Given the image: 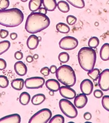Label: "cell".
Wrapping results in <instances>:
<instances>
[{
	"mask_svg": "<svg viewBox=\"0 0 109 123\" xmlns=\"http://www.w3.org/2000/svg\"><path fill=\"white\" fill-rule=\"evenodd\" d=\"M50 24V19L47 15L32 12L26 18L25 28L29 33L36 34L47 29Z\"/></svg>",
	"mask_w": 109,
	"mask_h": 123,
	"instance_id": "obj_1",
	"label": "cell"
},
{
	"mask_svg": "<svg viewBox=\"0 0 109 123\" xmlns=\"http://www.w3.org/2000/svg\"><path fill=\"white\" fill-rule=\"evenodd\" d=\"M24 19V14L20 9L14 8L0 11V25L7 27L18 26Z\"/></svg>",
	"mask_w": 109,
	"mask_h": 123,
	"instance_id": "obj_2",
	"label": "cell"
},
{
	"mask_svg": "<svg viewBox=\"0 0 109 123\" xmlns=\"http://www.w3.org/2000/svg\"><path fill=\"white\" fill-rule=\"evenodd\" d=\"M96 58V52L90 47H82L78 53L79 64L82 69L87 72H90L94 69Z\"/></svg>",
	"mask_w": 109,
	"mask_h": 123,
	"instance_id": "obj_3",
	"label": "cell"
},
{
	"mask_svg": "<svg viewBox=\"0 0 109 123\" xmlns=\"http://www.w3.org/2000/svg\"><path fill=\"white\" fill-rule=\"evenodd\" d=\"M56 77L59 82L68 87H72L76 82V77L73 69L67 65L60 66L57 69Z\"/></svg>",
	"mask_w": 109,
	"mask_h": 123,
	"instance_id": "obj_4",
	"label": "cell"
},
{
	"mask_svg": "<svg viewBox=\"0 0 109 123\" xmlns=\"http://www.w3.org/2000/svg\"><path fill=\"white\" fill-rule=\"evenodd\" d=\"M61 110L64 114L68 117L74 118L78 116V111L75 106L69 100L61 99L59 102Z\"/></svg>",
	"mask_w": 109,
	"mask_h": 123,
	"instance_id": "obj_5",
	"label": "cell"
},
{
	"mask_svg": "<svg viewBox=\"0 0 109 123\" xmlns=\"http://www.w3.org/2000/svg\"><path fill=\"white\" fill-rule=\"evenodd\" d=\"M52 116L51 110L44 108L38 111L30 118L28 123H47Z\"/></svg>",
	"mask_w": 109,
	"mask_h": 123,
	"instance_id": "obj_6",
	"label": "cell"
},
{
	"mask_svg": "<svg viewBox=\"0 0 109 123\" xmlns=\"http://www.w3.org/2000/svg\"><path fill=\"white\" fill-rule=\"evenodd\" d=\"M79 41L76 38L72 36H66L61 39L59 45L61 48L65 50H71L76 48Z\"/></svg>",
	"mask_w": 109,
	"mask_h": 123,
	"instance_id": "obj_7",
	"label": "cell"
},
{
	"mask_svg": "<svg viewBox=\"0 0 109 123\" xmlns=\"http://www.w3.org/2000/svg\"><path fill=\"white\" fill-rule=\"evenodd\" d=\"M45 83V79L41 77H33L27 78L24 81L25 86L29 89H37L42 88Z\"/></svg>",
	"mask_w": 109,
	"mask_h": 123,
	"instance_id": "obj_8",
	"label": "cell"
},
{
	"mask_svg": "<svg viewBox=\"0 0 109 123\" xmlns=\"http://www.w3.org/2000/svg\"><path fill=\"white\" fill-rule=\"evenodd\" d=\"M98 84L101 89L103 91L109 90V69H104L100 74Z\"/></svg>",
	"mask_w": 109,
	"mask_h": 123,
	"instance_id": "obj_9",
	"label": "cell"
},
{
	"mask_svg": "<svg viewBox=\"0 0 109 123\" xmlns=\"http://www.w3.org/2000/svg\"><path fill=\"white\" fill-rule=\"evenodd\" d=\"M94 85L91 80L86 79L81 82L80 89L83 94L86 95H90L93 90Z\"/></svg>",
	"mask_w": 109,
	"mask_h": 123,
	"instance_id": "obj_10",
	"label": "cell"
},
{
	"mask_svg": "<svg viewBox=\"0 0 109 123\" xmlns=\"http://www.w3.org/2000/svg\"><path fill=\"white\" fill-rule=\"evenodd\" d=\"M59 90L61 96L66 99H73L76 96L75 91L70 87L62 86L60 88Z\"/></svg>",
	"mask_w": 109,
	"mask_h": 123,
	"instance_id": "obj_11",
	"label": "cell"
},
{
	"mask_svg": "<svg viewBox=\"0 0 109 123\" xmlns=\"http://www.w3.org/2000/svg\"><path fill=\"white\" fill-rule=\"evenodd\" d=\"M88 102V98L84 94H80L75 98L74 104L75 106L79 109H81L85 107Z\"/></svg>",
	"mask_w": 109,
	"mask_h": 123,
	"instance_id": "obj_12",
	"label": "cell"
},
{
	"mask_svg": "<svg viewBox=\"0 0 109 123\" xmlns=\"http://www.w3.org/2000/svg\"><path fill=\"white\" fill-rule=\"evenodd\" d=\"M21 117L19 114H11L0 119V123H20Z\"/></svg>",
	"mask_w": 109,
	"mask_h": 123,
	"instance_id": "obj_13",
	"label": "cell"
},
{
	"mask_svg": "<svg viewBox=\"0 0 109 123\" xmlns=\"http://www.w3.org/2000/svg\"><path fill=\"white\" fill-rule=\"evenodd\" d=\"M14 69L18 75L23 76L26 75L27 72V68L26 65L21 61H18L14 65Z\"/></svg>",
	"mask_w": 109,
	"mask_h": 123,
	"instance_id": "obj_14",
	"label": "cell"
},
{
	"mask_svg": "<svg viewBox=\"0 0 109 123\" xmlns=\"http://www.w3.org/2000/svg\"><path fill=\"white\" fill-rule=\"evenodd\" d=\"M45 85L48 90L54 92L58 91L61 87L60 83L54 79H50L47 80Z\"/></svg>",
	"mask_w": 109,
	"mask_h": 123,
	"instance_id": "obj_15",
	"label": "cell"
},
{
	"mask_svg": "<svg viewBox=\"0 0 109 123\" xmlns=\"http://www.w3.org/2000/svg\"><path fill=\"white\" fill-rule=\"evenodd\" d=\"M39 41H38V37L35 35H32L29 36L27 39L26 44L29 49L33 50L37 48Z\"/></svg>",
	"mask_w": 109,
	"mask_h": 123,
	"instance_id": "obj_16",
	"label": "cell"
},
{
	"mask_svg": "<svg viewBox=\"0 0 109 123\" xmlns=\"http://www.w3.org/2000/svg\"><path fill=\"white\" fill-rule=\"evenodd\" d=\"M100 56L103 61L109 60V43H105L102 46L100 51Z\"/></svg>",
	"mask_w": 109,
	"mask_h": 123,
	"instance_id": "obj_17",
	"label": "cell"
},
{
	"mask_svg": "<svg viewBox=\"0 0 109 123\" xmlns=\"http://www.w3.org/2000/svg\"><path fill=\"white\" fill-rule=\"evenodd\" d=\"M42 1L44 7L48 11H54L57 6L56 1L55 0H43Z\"/></svg>",
	"mask_w": 109,
	"mask_h": 123,
	"instance_id": "obj_18",
	"label": "cell"
},
{
	"mask_svg": "<svg viewBox=\"0 0 109 123\" xmlns=\"http://www.w3.org/2000/svg\"><path fill=\"white\" fill-rule=\"evenodd\" d=\"M42 4L41 0H31L29 3V7L31 11L35 12L39 9Z\"/></svg>",
	"mask_w": 109,
	"mask_h": 123,
	"instance_id": "obj_19",
	"label": "cell"
},
{
	"mask_svg": "<svg viewBox=\"0 0 109 123\" xmlns=\"http://www.w3.org/2000/svg\"><path fill=\"white\" fill-rule=\"evenodd\" d=\"M46 97L43 94H37L34 95L31 99V102L36 106L41 105L45 101Z\"/></svg>",
	"mask_w": 109,
	"mask_h": 123,
	"instance_id": "obj_20",
	"label": "cell"
},
{
	"mask_svg": "<svg viewBox=\"0 0 109 123\" xmlns=\"http://www.w3.org/2000/svg\"><path fill=\"white\" fill-rule=\"evenodd\" d=\"M24 80L22 78H17L13 80L11 82V86L14 89L21 90L24 87Z\"/></svg>",
	"mask_w": 109,
	"mask_h": 123,
	"instance_id": "obj_21",
	"label": "cell"
},
{
	"mask_svg": "<svg viewBox=\"0 0 109 123\" xmlns=\"http://www.w3.org/2000/svg\"><path fill=\"white\" fill-rule=\"evenodd\" d=\"M31 99V96L29 93L26 92H24L21 93L19 97V101L23 105H28Z\"/></svg>",
	"mask_w": 109,
	"mask_h": 123,
	"instance_id": "obj_22",
	"label": "cell"
},
{
	"mask_svg": "<svg viewBox=\"0 0 109 123\" xmlns=\"http://www.w3.org/2000/svg\"><path fill=\"white\" fill-rule=\"evenodd\" d=\"M57 7L58 9L63 13H67L70 10V7L69 4L64 0L58 1L57 4Z\"/></svg>",
	"mask_w": 109,
	"mask_h": 123,
	"instance_id": "obj_23",
	"label": "cell"
},
{
	"mask_svg": "<svg viewBox=\"0 0 109 123\" xmlns=\"http://www.w3.org/2000/svg\"><path fill=\"white\" fill-rule=\"evenodd\" d=\"M56 30L58 32L61 33L67 34L70 32V27L63 23H59L56 26Z\"/></svg>",
	"mask_w": 109,
	"mask_h": 123,
	"instance_id": "obj_24",
	"label": "cell"
},
{
	"mask_svg": "<svg viewBox=\"0 0 109 123\" xmlns=\"http://www.w3.org/2000/svg\"><path fill=\"white\" fill-rule=\"evenodd\" d=\"M11 46L10 42L9 41L5 40L0 42V55L6 52Z\"/></svg>",
	"mask_w": 109,
	"mask_h": 123,
	"instance_id": "obj_25",
	"label": "cell"
},
{
	"mask_svg": "<svg viewBox=\"0 0 109 123\" xmlns=\"http://www.w3.org/2000/svg\"><path fill=\"white\" fill-rule=\"evenodd\" d=\"M67 2L69 3L71 5L74 7L79 9H82L85 7V1L83 0H67Z\"/></svg>",
	"mask_w": 109,
	"mask_h": 123,
	"instance_id": "obj_26",
	"label": "cell"
},
{
	"mask_svg": "<svg viewBox=\"0 0 109 123\" xmlns=\"http://www.w3.org/2000/svg\"><path fill=\"white\" fill-rule=\"evenodd\" d=\"M100 74V70L97 68L94 69L92 71L88 72L87 73V75L89 76L90 77L92 80L95 81L97 80V79H98Z\"/></svg>",
	"mask_w": 109,
	"mask_h": 123,
	"instance_id": "obj_27",
	"label": "cell"
},
{
	"mask_svg": "<svg viewBox=\"0 0 109 123\" xmlns=\"http://www.w3.org/2000/svg\"><path fill=\"white\" fill-rule=\"evenodd\" d=\"M99 40L96 37H92L89 39L88 46L91 48H96L99 44Z\"/></svg>",
	"mask_w": 109,
	"mask_h": 123,
	"instance_id": "obj_28",
	"label": "cell"
},
{
	"mask_svg": "<svg viewBox=\"0 0 109 123\" xmlns=\"http://www.w3.org/2000/svg\"><path fill=\"white\" fill-rule=\"evenodd\" d=\"M64 118L62 115L58 114L53 116L49 123H64Z\"/></svg>",
	"mask_w": 109,
	"mask_h": 123,
	"instance_id": "obj_29",
	"label": "cell"
},
{
	"mask_svg": "<svg viewBox=\"0 0 109 123\" xmlns=\"http://www.w3.org/2000/svg\"><path fill=\"white\" fill-rule=\"evenodd\" d=\"M58 60L62 63H66L70 60V55L66 52H62L59 54Z\"/></svg>",
	"mask_w": 109,
	"mask_h": 123,
	"instance_id": "obj_30",
	"label": "cell"
},
{
	"mask_svg": "<svg viewBox=\"0 0 109 123\" xmlns=\"http://www.w3.org/2000/svg\"><path fill=\"white\" fill-rule=\"evenodd\" d=\"M9 84V81L7 77L0 75V87L6 88Z\"/></svg>",
	"mask_w": 109,
	"mask_h": 123,
	"instance_id": "obj_31",
	"label": "cell"
},
{
	"mask_svg": "<svg viewBox=\"0 0 109 123\" xmlns=\"http://www.w3.org/2000/svg\"><path fill=\"white\" fill-rule=\"evenodd\" d=\"M102 105L104 109L109 112V95H104L102 98Z\"/></svg>",
	"mask_w": 109,
	"mask_h": 123,
	"instance_id": "obj_32",
	"label": "cell"
},
{
	"mask_svg": "<svg viewBox=\"0 0 109 123\" xmlns=\"http://www.w3.org/2000/svg\"><path fill=\"white\" fill-rule=\"evenodd\" d=\"M10 2L8 0H0V11L7 9L10 6Z\"/></svg>",
	"mask_w": 109,
	"mask_h": 123,
	"instance_id": "obj_33",
	"label": "cell"
},
{
	"mask_svg": "<svg viewBox=\"0 0 109 123\" xmlns=\"http://www.w3.org/2000/svg\"><path fill=\"white\" fill-rule=\"evenodd\" d=\"M66 20L69 25H73V24H75V23L76 22L77 19L73 15H69L67 18Z\"/></svg>",
	"mask_w": 109,
	"mask_h": 123,
	"instance_id": "obj_34",
	"label": "cell"
},
{
	"mask_svg": "<svg viewBox=\"0 0 109 123\" xmlns=\"http://www.w3.org/2000/svg\"><path fill=\"white\" fill-rule=\"evenodd\" d=\"M40 72L44 76H48L49 74L50 70H49V69L48 67H46L42 68V69H41Z\"/></svg>",
	"mask_w": 109,
	"mask_h": 123,
	"instance_id": "obj_35",
	"label": "cell"
},
{
	"mask_svg": "<svg viewBox=\"0 0 109 123\" xmlns=\"http://www.w3.org/2000/svg\"><path fill=\"white\" fill-rule=\"evenodd\" d=\"M93 95L95 97L97 98H100L103 96V92L101 90H95L93 92Z\"/></svg>",
	"mask_w": 109,
	"mask_h": 123,
	"instance_id": "obj_36",
	"label": "cell"
},
{
	"mask_svg": "<svg viewBox=\"0 0 109 123\" xmlns=\"http://www.w3.org/2000/svg\"><path fill=\"white\" fill-rule=\"evenodd\" d=\"M9 32L7 30L1 29L0 30V37L2 39L5 38L9 35Z\"/></svg>",
	"mask_w": 109,
	"mask_h": 123,
	"instance_id": "obj_37",
	"label": "cell"
},
{
	"mask_svg": "<svg viewBox=\"0 0 109 123\" xmlns=\"http://www.w3.org/2000/svg\"><path fill=\"white\" fill-rule=\"evenodd\" d=\"M7 67V63L6 61L3 58H0V70H3L5 69Z\"/></svg>",
	"mask_w": 109,
	"mask_h": 123,
	"instance_id": "obj_38",
	"label": "cell"
},
{
	"mask_svg": "<svg viewBox=\"0 0 109 123\" xmlns=\"http://www.w3.org/2000/svg\"><path fill=\"white\" fill-rule=\"evenodd\" d=\"M15 58L17 60H21L23 58V54L20 51H17L15 53Z\"/></svg>",
	"mask_w": 109,
	"mask_h": 123,
	"instance_id": "obj_39",
	"label": "cell"
},
{
	"mask_svg": "<svg viewBox=\"0 0 109 123\" xmlns=\"http://www.w3.org/2000/svg\"><path fill=\"white\" fill-rule=\"evenodd\" d=\"M92 114L89 112H86L84 115V117L85 119L87 121L90 120L92 118Z\"/></svg>",
	"mask_w": 109,
	"mask_h": 123,
	"instance_id": "obj_40",
	"label": "cell"
},
{
	"mask_svg": "<svg viewBox=\"0 0 109 123\" xmlns=\"http://www.w3.org/2000/svg\"><path fill=\"white\" fill-rule=\"evenodd\" d=\"M57 70V67L56 66L54 65L51 66L49 68L50 72L52 74L55 73L56 72Z\"/></svg>",
	"mask_w": 109,
	"mask_h": 123,
	"instance_id": "obj_41",
	"label": "cell"
},
{
	"mask_svg": "<svg viewBox=\"0 0 109 123\" xmlns=\"http://www.w3.org/2000/svg\"><path fill=\"white\" fill-rule=\"evenodd\" d=\"M38 11L39 13L43 14V15H46L47 13V10L45 9L44 7H41L38 10Z\"/></svg>",
	"mask_w": 109,
	"mask_h": 123,
	"instance_id": "obj_42",
	"label": "cell"
},
{
	"mask_svg": "<svg viewBox=\"0 0 109 123\" xmlns=\"http://www.w3.org/2000/svg\"><path fill=\"white\" fill-rule=\"evenodd\" d=\"M10 37L12 40H15L18 37V34L15 32H12L10 34Z\"/></svg>",
	"mask_w": 109,
	"mask_h": 123,
	"instance_id": "obj_43",
	"label": "cell"
},
{
	"mask_svg": "<svg viewBox=\"0 0 109 123\" xmlns=\"http://www.w3.org/2000/svg\"><path fill=\"white\" fill-rule=\"evenodd\" d=\"M34 61V58H33V57L31 55H28L27 56L26 58V61L28 63H32Z\"/></svg>",
	"mask_w": 109,
	"mask_h": 123,
	"instance_id": "obj_44",
	"label": "cell"
},
{
	"mask_svg": "<svg viewBox=\"0 0 109 123\" xmlns=\"http://www.w3.org/2000/svg\"><path fill=\"white\" fill-rule=\"evenodd\" d=\"M33 58L34 59L37 60V59H38V58H39V55H38V54H34V55H33Z\"/></svg>",
	"mask_w": 109,
	"mask_h": 123,
	"instance_id": "obj_45",
	"label": "cell"
},
{
	"mask_svg": "<svg viewBox=\"0 0 109 123\" xmlns=\"http://www.w3.org/2000/svg\"><path fill=\"white\" fill-rule=\"evenodd\" d=\"M49 95H51V96H54V92L53 91H50L49 92Z\"/></svg>",
	"mask_w": 109,
	"mask_h": 123,
	"instance_id": "obj_46",
	"label": "cell"
},
{
	"mask_svg": "<svg viewBox=\"0 0 109 123\" xmlns=\"http://www.w3.org/2000/svg\"><path fill=\"white\" fill-rule=\"evenodd\" d=\"M38 41H42V37H40V36H38Z\"/></svg>",
	"mask_w": 109,
	"mask_h": 123,
	"instance_id": "obj_47",
	"label": "cell"
},
{
	"mask_svg": "<svg viewBox=\"0 0 109 123\" xmlns=\"http://www.w3.org/2000/svg\"><path fill=\"white\" fill-rule=\"evenodd\" d=\"M85 123H92V122H89V121H87V122H85Z\"/></svg>",
	"mask_w": 109,
	"mask_h": 123,
	"instance_id": "obj_48",
	"label": "cell"
},
{
	"mask_svg": "<svg viewBox=\"0 0 109 123\" xmlns=\"http://www.w3.org/2000/svg\"><path fill=\"white\" fill-rule=\"evenodd\" d=\"M67 123H75L73 122H72V121H71V122H68Z\"/></svg>",
	"mask_w": 109,
	"mask_h": 123,
	"instance_id": "obj_49",
	"label": "cell"
}]
</instances>
